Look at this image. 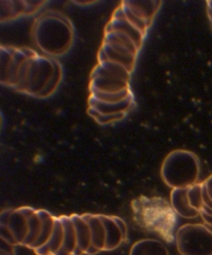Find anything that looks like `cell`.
I'll return each instance as SVG.
<instances>
[{"instance_id": "cell-8", "label": "cell", "mask_w": 212, "mask_h": 255, "mask_svg": "<svg viewBox=\"0 0 212 255\" xmlns=\"http://www.w3.org/2000/svg\"><path fill=\"white\" fill-rule=\"evenodd\" d=\"M202 183L203 206L201 212L212 217V174Z\"/></svg>"}, {"instance_id": "cell-1", "label": "cell", "mask_w": 212, "mask_h": 255, "mask_svg": "<svg viewBox=\"0 0 212 255\" xmlns=\"http://www.w3.org/2000/svg\"><path fill=\"white\" fill-rule=\"evenodd\" d=\"M5 61V83L32 96L46 97L61 81V67L31 50L11 49Z\"/></svg>"}, {"instance_id": "cell-7", "label": "cell", "mask_w": 212, "mask_h": 255, "mask_svg": "<svg viewBox=\"0 0 212 255\" xmlns=\"http://www.w3.org/2000/svg\"><path fill=\"white\" fill-rule=\"evenodd\" d=\"M129 255H169L167 247L154 239L139 241L132 248Z\"/></svg>"}, {"instance_id": "cell-4", "label": "cell", "mask_w": 212, "mask_h": 255, "mask_svg": "<svg viewBox=\"0 0 212 255\" xmlns=\"http://www.w3.org/2000/svg\"><path fill=\"white\" fill-rule=\"evenodd\" d=\"M201 162L193 152L174 150L165 157L161 174L164 183L172 189L187 188L198 183Z\"/></svg>"}, {"instance_id": "cell-3", "label": "cell", "mask_w": 212, "mask_h": 255, "mask_svg": "<svg viewBox=\"0 0 212 255\" xmlns=\"http://www.w3.org/2000/svg\"><path fill=\"white\" fill-rule=\"evenodd\" d=\"M33 32L37 46L49 56L66 53L73 42L74 32L71 22L56 12L39 17Z\"/></svg>"}, {"instance_id": "cell-5", "label": "cell", "mask_w": 212, "mask_h": 255, "mask_svg": "<svg viewBox=\"0 0 212 255\" xmlns=\"http://www.w3.org/2000/svg\"><path fill=\"white\" fill-rule=\"evenodd\" d=\"M175 240L181 255H212V231L205 225H184L177 231Z\"/></svg>"}, {"instance_id": "cell-2", "label": "cell", "mask_w": 212, "mask_h": 255, "mask_svg": "<svg viewBox=\"0 0 212 255\" xmlns=\"http://www.w3.org/2000/svg\"><path fill=\"white\" fill-rule=\"evenodd\" d=\"M134 209L136 219L143 228L158 235L168 243L174 241L177 214L166 200L159 197H141L134 202Z\"/></svg>"}, {"instance_id": "cell-9", "label": "cell", "mask_w": 212, "mask_h": 255, "mask_svg": "<svg viewBox=\"0 0 212 255\" xmlns=\"http://www.w3.org/2000/svg\"><path fill=\"white\" fill-rule=\"evenodd\" d=\"M200 216L202 217V219H203L204 222L206 224L209 225V226H212V217L209 216L208 215L203 213V212H201Z\"/></svg>"}, {"instance_id": "cell-6", "label": "cell", "mask_w": 212, "mask_h": 255, "mask_svg": "<svg viewBox=\"0 0 212 255\" xmlns=\"http://www.w3.org/2000/svg\"><path fill=\"white\" fill-rule=\"evenodd\" d=\"M171 204L177 215L184 219H195L199 217L203 206L200 185L173 189L171 193Z\"/></svg>"}]
</instances>
